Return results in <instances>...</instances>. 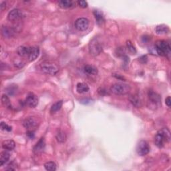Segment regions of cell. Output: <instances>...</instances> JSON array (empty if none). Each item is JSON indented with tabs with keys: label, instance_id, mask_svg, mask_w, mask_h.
I'll list each match as a JSON object with an SVG mask.
<instances>
[{
	"label": "cell",
	"instance_id": "obj_33",
	"mask_svg": "<svg viewBox=\"0 0 171 171\" xmlns=\"http://www.w3.org/2000/svg\"><path fill=\"white\" fill-rule=\"evenodd\" d=\"M78 4L79 7H82V8H86V7H88V3H87L86 1H78Z\"/></svg>",
	"mask_w": 171,
	"mask_h": 171
},
{
	"label": "cell",
	"instance_id": "obj_20",
	"mask_svg": "<svg viewBox=\"0 0 171 171\" xmlns=\"http://www.w3.org/2000/svg\"><path fill=\"white\" fill-rule=\"evenodd\" d=\"M89 90H90L89 86L87 85L86 83H83V82L78 83L76 86V91L79 94L88 92Z\"/></svg>",
	"mask_w": 171,
	"mask_h": 171
},
{
	"label": "cell",
	"instance_id": "obj_9",
	"mask_svg": "<svg viewBox=\"0 0 171 171\" xmlns=\"http://www.w3.org/2000/svg\"><path fill=\"white\" fill-rule=\"evenodd\" d=\"M23 16L22 11L19 9H14L7 15V19L10 22H16L21 19Z\"/></svg>",
	"mask_w": 171,
	"mask_h": 171
},
{
	"label": "cell",
	"instance_id": "obj_11",
	"mask_svg": "<svg viewBox=\"0 0 171 171\" xmlns=\"http://www.w3.org/2000/svg\"><path fill=\"white\" fill-rule=\"evenodd\" d=\"M148 96L150 102L153 104L158 106L161 104V97L158 93L153 90H150L148 93Z\"/></svg>",
	"mask_w": 171,
	"mask_h": 171
},
{
	"label": "cell",
	"instance_id": "obj_8",
	"mask_svg": "<svg viewBox=\"0 0 171 171\" xmlns=\"http://www.w3.org/2000/svg\"><path fill=\"white\" fill-rule=\"evenodd\" d=\"M38 125V120L35 117H28L23 122V126L29 130H32V129L36 128Z\"/></svg>",
	"mask_w": 171,
	"mask_h": 171
},
{
	"label": "cell",
	"instance_id": "obj_26",
	"mask_svg": "<svg viewBox=\"0 0 171 171\" xmlns=\"http://www.w3.org/2000/svg\"><path fill=\"white\" fill-rule=\"evenodd\" d=\"M2 103L3 106H5L6 108H7L11 109V108H12V106H11V103L10 102V98L6 94L2 95Z\"/></svg>",
	"mask_w": 171,
	"mask_h": 171
},
{
	"label": "cell",
	"instance_id": "obj_5",
	"mask_svg": "<svg viewBox=\"0 0 171 171\" xmlns=\"http://www.w3.org/2000/svg\"><path fill=\"white\" fill-rule=\"evenodd\" d=\"M40 70L44 74L55 75L59 71V67L53 63H43L40 66Z\"/></svg>",
	"mask_w": 171,
	"mask_h": 171
},
{
	"label": "cell",
	"instance_id": "obj_34",
	"mask_svg": "<svg viewBox=\"0 0 171 171\" xmlns=\"http://www.w3.org/2000/svg\"><path fill=\"white\" fill-rule=\"evenodd\" d=\"M26 135H27V136H28L30 139L34 138V136H35L34 131H32V130H28V132H27L26 133Z\"/></svg>",
	"mask_w": 171,
	"mask_h": 171
},
{
	"label": "cell",
	"instance_id": "obj_25",
	"mask_svg": "<svg viewBox=\"0 0 171 171\" xmlns=\"http://www.w3.org/2000/svg\"><path fill=\"white\" fill-rule=\"evenodd\" d=\"M62 105H63V102L62 100H59L54 103V104L51 106L50 112L51 114H54L55 112H57L58 111H59L61 109Z\"/></svg>",
	"mask_w": 171,
	"mask_h": 171
},
{
	"label": "cell",
	"instance_id": "obj_7",
	"mask_svg": "<svg viewBox=\"0 0 171 171\" xmlns=\"http://www.w3.org/2000/svg\"><path fill=\"white\" fill-rule=\"evenodd\" d=\"M89 20L86 18H80L75 22V27L79 31H85L88 28Z\"/></svg>",
	"mask_w": 171,
	"mask_h": 171
},
{
	"label": "cell",
	"instance_id": "obj_27",
	"mask_svg": "<svg viewBox=\"0 0 171 171\" xmlns=\"http://www.w3.org/2000/svg\"><path fill=\"white\" fill-rule=\"evenodd\" d=\"M44 168L47 171H55L56 170V165L52 161L47 162L44 164Z\"/></svg>",
	"mask_w": 171,
	"mask_h": 171
},
{
	"label": "cell",
	"instance_id": "obj_23",
	"mask_svg": "<svg viewBox=\"0 0 171 171\" xmlns=\"http://www.w3.org/2000/svg\"><path fill=\"white\" fill-rule=\"evenodd\" d=\"M83 71L87 74L96 75L98 74V70L96 67L91 65H86L83 67Z\"/></svg>",
	"mask_w": 171,
	"mask_h": 171
},
{
	"label": "cell",
	"instance_id": "obj_17",
	"mask_svg": "<svg viewBox=\"0 0 171 171\" xmlns=\"http://www.w3.org/2000/svg\"><path fill=\"white\" fill-rule=\"evenodd\" d=\"M15 143L12 140H6L2 142V148L6 150H12L15 149Z\"/></svg>",
	"mask_w": 171,
	"mask_h": 171
},
{
	"label": "cell",
	"instance_id": "obj_12",
	"mask_svg": "<svg viewBox=\"0 0 171 171\" xmlns=\"http://www.w3.org/2000/svg\"><path fill=\"white\" fill-rule=\"evenodd\" d=\"M39 48L38 46H32L30 47V51L28 55H27V59L29 61L33 62L39 56Z\"/></svg>",
	"mask_w": 171,
	"mask_h": 171
},
{
	"label": "cell",
	"instance_id": "obj_14",
	"mask_svg": "<svg viewBox=\"0 0 171 171\" xmlns=\"http://www.w3.org/2000/svg\"><path fill=\"white\" fill-rule=\"evenodd\" d=\"M15 31L12 27L9 26H3L2 27V34L5 38H11L14 36Z\"/></svg>",
	"mask_w": 171,
	"mask_h": 171
},
{
	"label": "cell",
	"instance_id": "obj_22",
	"mask_svg": "<svg viewBox=\"0 0 171 171\" xmlns=\"http://www.w3.org/2000/svg\"><path fill=\"white\" fill-rule=\"evenodd\" d=\"M129 100L132 103V105L134 106L136 108H139L142 105V102L140 98H139L137 95H132L129 98Z\"/></svg>",
	"mask_w": 171,
	"mask_h": 171
},
{
	"label": "cell",
	"instance_id": "obj_18",
	"mask_svg": "<svg viewBox=\"0 0 171 171\" xmlns=\"http://www.w3.org/2000/svg\"><path fill=\"white\" fill-rule=\"evenodd\" d=\"M169 27L165 25V24H161L158 25L155 28V31L158 35H163V34H166L169 32Z\"/></svg>",
	"mask_w": 171,
	"mask_h": 171
},
{
	"label": "cell",
	"instance_id": "obj_1",
	"mask_svg": "<svg viewBox=\"0 0 171 171\" xmlns=\"http://www.w3.org/2000/svg\"><path fill=\"white\" fill-rule=\"evenodd\" d=\"M170 132L167 128H163L158 131L154 136V144L158 148L164 146L165 142L170 140Z\"/></svg>",
	"mask_w": 171,
	"mask_h": 171
},
{
	"label": "cell",
	"instance_id": "obj_16",
	"mask_svg": "<svg viewBox=\"0 0 171 171\" xmlns=\"http://www.w3.org/2000/svg\"><path fill=\"white\" fill-rule=\"evenodd\" d=\"M30 51V47L21 46H19L17 49V54L19 56L22 58H27Z\"/></svg>",
	"mask_w": 171,
	"mask_h": 171
},
{
	"label": "cell",
	"instance_id": "obj_15",
	"mask_svg": "<svg viewBox=\"0 0 171 171\" xmlns=\"http://www.w3.org/2000/svg\"><path fill=\"white\" fill-rule=\"evenodd\" d=\"M58 5L62 9H70L75 6V3L71 0H60L58 2Z\"/></svg>",
	"mask_w": 171,
	"mask_h": 171
},
{
	"label": "cell",
	"instance_id": "obj_2",
	"mask_svg": "<svg viewBox=\"0 0 171 171\" xmlns=\"http://www.w3.org/2000/svg\"><path fill=\"white\" fill-rule=\"evenodd\" d=\"M155 50L158 55L162 56L169 57L171 52L170 46L169 43L164 40L157 41L155 43Z\"/></svg>",
	"mask_w": 171,
	"mask_h": 171
},
{
	"label": "cell",
	"instance_id": "obj_29",
	"mask_svg": "<svg viewBox=\"0 0 171 171\" xmlns=\"http://www.w3.org/2000/svg\"><path fill=\"white\" fill-rule=\"evenodd\" d=\"M1 128L3 130H6V131H8V132H10L12 130V128H11V126H10L9 125H7L6 122H1Z\"/></svg>",
	"mask_w": 171,
	"mask_h": 171
},
{
	"label": "cell",
	"instance_id": "obj_10",
	"mask_svg": "<svg viewBox=\"0 0 171 171\" xmlns=\"http://www.w3.org/2000/svg\"><path fill=\"white\" fill-rule=\"evenodd\" d=\"M26 104L31 107V108H35L38 104V98L36 95L34 93H29L26 99Z\"/></svg>",
	"mask_w": 171,
	"mask_h": 171
},
{
	"label": "cell",
	"instance_id": "obj_3",
	"mask_svg": "<svg viewBox=\"0 0 171 171\" xmlns=\"http://www.w3.org/2000/svg\"><path fill=\"white\" fill-rule=\"evenodd\" d=\"M130 91V86L123 83H114L110 88V92L115 95L121 96L128 94Z\"/></svg>",
	"mask_w": 171,
	"mask_h": 171
},
{
	"label": "cell",
	"instance_id": "obj_19",
	"mask_svg": "<svg viewBox=\"0 0 171 171\" xmlns=\"http://www.w3.org/2000/svg\"><path fill=\"white\" fill-rule=\"evenodd\" d=\"M7 151H3V152H2L1 154H0V166H1L4 165L6 163L8 162V161L10 160V154Z\"/></svg>",
	"mask_w": 171,
	"mask_h": 171
},
{
	"label": "cell",
	"instance_id": "obj_6",
	"mask_svg": "<svg viewBox=\"0 0 171 171\" xmlns=\"http://www.w3.org/2000/svg\"><path fill=\"white\" fill-rule=\"evenodd\" d=\"M136 152L140 156H145L150 152V146L146 140H142L138 143Z\"/></svg>",
	"mask_w": 171,
	"mask_h": 171
},
{
	"label": "cell",
	"instance_id": "obj_30",
	"mask_svg": "<svg viewBox=\"0 0 171 171\" xmlns=\"http://www.w3.org/2000/svg\"><path fill=\"white\" fill-rule=\"evenodd\" d=\"M7 92H8V94L10 95H11V96H12V95H14L15 93V91L17 90V86L14 87L13 86H10L7 88Z\"/></svg>",
	"mask_w": 171,
	"mask_h": 171
},
{
	"label": "cell",
	"instance_id": "obj_36",
	"mask_svg": "<svg viewBox=\"0 0 171 171\" xmlns=\"http://www.w3.org/2000/svg\"><path fill=\"white\" fill-rule=\"evenodd\" d=\"M165 103H166V104L167 106L170 107V106H171V99H170V96H168L166 98Z\"/></svg>",
	"mask_w": 171,
	"mask_h": 171
},
{
	"label": "cell",
	"instance_id": "obj_28",
	"mask_svg": "<svg viewBox=\"0 0 171 171\" xmlns=\"http://www.w3.org/2000/svg\"><path fill=\"white\" fill-rule=\"evenodd\" d=\"M126 47H127V49L130 52H131L133 54H135L136 53V47H135V46L132 44V43L131 42V41L128 40L126 42Z\"/></svg>",
	"mask_w": 171,
	"mask_h": 171
},
{
	"label": "cell",
	"instance_id": "obj_35",
	"mask_svg": "<svg viewBox=\"0 0 171 171\" xmlns=\"http://www.w3.org/2000/svg\"><path fill=\"white\" fill-rule=\"evenodd\" d=\"M6 5L7 3L6 2H2L1 3H0V9H1V11H4V10H6Z\"/></svg>",
	"mask_w": 171,
	"mask_h": 171
},
{
	"label": "cell",
	"instance_id": "obj_21",
	"mask_svg": "<svg viewBox=\"0 0 171 171\" xmlns=\"http://www.w3.org/2000/svg\"><path fill=\"white\" fill-rule=\"evenodd\" d=\"M93 13H94V18L96 19L98 24L99 25L102 24V23L104 22V17L102 12H101V11L99 10H94Z\"/></svg>",
	"mask_w": 171,
	"mask_h": 171
},
{
	"label": "cell",
	"instance_id": "obj_32",
	"mask_svg": "<svg viewBox=\"0 0 171 171\" xmlns=\"http://www.w3.org/2000/svg\"><path fill=\"white\" fill-rule=\"evenodd\" d=\"M16 169V165L14 164V162H11L10 164L7 165V168H6V170H15Z\"/></svg>",
	"mask_w": 171,
	"mask_h": 171
},
{
	"label": "cell",
	"instance_id": "obj_24",
	"mask_svg": "<svg viewBox=\"0 0 171 171\" xmlns=\"http://www.w3.org/2000/svg\"><path fill=\"white\" fill-rule=\"evenodd\" d=\"M55 138L56 140L59 143H63L66 141L67 136L65 132L62 130H58L56 134H55Z\"/></svg>",
	"mask_w": 171,
	"mask_h": 171
},
{
	"label": "cell",
	"instance_id": "obj_31",
	"mask_svg": "<svg viewBox=\"0 0 171 171\" xmlns=\"http://www.w3.org/2000/svg\"><path fill=\"white\" fill-rule=\"evenodd\" d=\"M98 93L102 96H104L108 94V92H107L106 90L104 88H99L98 90Z\"/></svg>",
	"mask_w": 171,
	"mask_h": 171
},
{
	"label": "cell",
	"instance_id": "obj_13",
	"mask_svg": "<svg viewBox=\"0 0 171 171\" xmlns=\"http://www.w3.org/2000/svg\"><path fill=\"white\" fill-rule=\"evenodd\" d=\"M45 146H46V142H45V140L44 138H42L40 140H39L35 145L34 146L33 149V151L35 154H38L42 153L43 150L45 149Z\"/></svg>",
	"mask_w": 171,
	"mask_h": 171
},
{
	"label": "cell",
	"instance_id": "obj_4",
	"mask_svg": "<svg viewBox=\"0 0 171 171\" xmlns=\"http://www.w3.org/2000/svg\"><path fill=\"white\" fill-rule=\"evenodd\" d=\"M89 51L93 56H96L102 51V46L98 39L93 38L89 43Z\"/></svg>",
	"mask_w": 171,
	"mask_h": 171
}]
</instances>
